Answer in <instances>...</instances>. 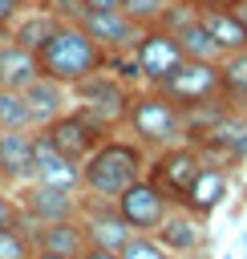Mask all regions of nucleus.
Here are the masks:
<instances>
[{
	"label": "nucleus",
	"mask_w": 247,
	"mask_h": 259,
	"mask_svg": "<svg viewBox=\"0 0 247 259\" xmlns=\"http://www.w3.org/2000/svg\"><path fill=\"white\" fill-rule=\"evenodd\" d=\"M146 166H150V150L117 130L81 162V194L117 198L130 182H138L146 174Z\"/></svg>",
	"instance_id": "obj_1"
},
{
	"label": "nucleus",
	"mask_w": 247,
	"mask_h": 259,
	"mask_svg": "<svg viewBox=\"0 0 247 259\" xmlns=\"http://www.w3.org/2000/svg\"><path fill=\"white\" fill-rule=\"evenodd\" d=\"M36 53V69L61 85H77L81 77L105 69V49L77 24V20H57L49 28V36L32 49Z\"/></svg>",
	"instance_id": "obj_2"
},
{
	"label": "nucleus",
	"mask_w": 247,
	"mask_h": 259,
	"mask_svg": "<svg viewBox=\"0 0 247 259\" xmlns=\"http://www.w3.org/2000/svg\"><path fill=\"white\" fill-rule=\"evenodd\" d=\"M121 134H130L134 142H142V146L154 154V150H162V146H170V142H182V138H186L182 109H178L162 89L138 85V89H134V101H130V113H126Z\"/></svg>",
	"instance_id": "obj_3"
},
{
	"label": "nucleus",
	"mask_w": 247,
	"mask_h": 259,
	"mask_svg": "<svg viewBox=\"0 0 247 259\" xmlns=\"http://www.w3.org/2000/svg\"><path fill=\"white\" fill-rule=\"evenodd\" d=\"M69 93H73V105H81L101 130L117 134L126 125V113H130V101H134V85H126L117 73L97 69V73L81 77L77 85H69Z\"/></svg>",
	"instance_id": "obj_4"
},
{
	"label": "nucleus",
	"mask_w": 247,
	"mask_h": 259,
	"mask_svg": "<svg viewBox=\"0 0 247 259\" xmlns=\"http://www.w3.org/2000/svg\"><path fill=\"white\" fill-rule=\"evenodd\" d=\"M113 206H117L121 223H126L130 231H138V235H154V231H158V223L174 210L170 194H166L150 174H142L138 182H130V186L113 198Z\"/></svg>",
	"instance_id": "obj_5"
},
{
	"label": "nucleus",
	"mask_w": 247,
	"mask_h": 259,
	"mask_svg": "<svg viewBox=\"0 0 247 259\" xmlns=\"http://www.w3.org/2000/svg\"><path fill=\"white\" fill-rule=\"evenodd\" d=\"M198 170H202V154H198V146L186 142V138L154 150V154H150V166H146V174L170 194V202H178V198L190 190V182L198 178Z\"/></svg>",
	"instance_id": "obj_6"
},
{
	"label": "nucleus",
	"mask_w": 247,
	"mask_h": 259,
	"mask_svg": "<svg viewBox=\"0 0 247 259\" xmlns=\"http://www.w3.org/2000/svg\"><path fill=\"white\" fill-rule=\"evenodd\" d=\"M20 219L28 227L40 223H57V219H77L81 210V190H61V186H45V182H20L12 186Z\"/></svg>",
	"instance_id": "obj_7"
},
{
	"label": "nucleus",
	"mask_w": 247,
	"mask_h": 259,
	"mask_svg": "<svg viewBox=\"0 0 247 259\" xmlns=\"http://www.w3.org/2000/svg\"><path fill=\"white\" fill-rule=\"evenodd\" d=\"M194 146H198L202 162H215V166H223V170L235 174L247 162V113L227 109L202 138H194Z\"/></svg>",
	"instance_id": "obj_8"
},
{
	"label": "nucleus",
	"mask_w": 247,
	"mask_h": 259,
	"mask_svg": "<svg viewBox=\"0 0 247 259\" xmlns=\"http://www.w3.org/2000/svg\"><path fill=\"white\" fill-rule=\"evenodd\" d=\"M134 61H138V73H142V85H150V89H158L178 65H182V45L166 32V28H158V24H146L142 32H138V40H134Z\"/></svg>",
	"instance_id": "obj_9"
},
{
	"label": "nucleus",
	"mask_w": 247,
	"mask_h": 259,
	"mask_svg": "<svg viewBox=\"0 0 247 259\" xmlns=\"http://www.w3.org/2000/svg\"><path fill=\"white\" fill-rule=\"evenodd\" d=\"M49 138H53V146L61 150V154H69L73 162H85L105 138H109V130H101L81 105H69L65 113H57L49 125H40Z\"/></svg>",
	"instance_id": "obj_10"
},
{
	"label": "nucleus",
	"mask_w": 247,
	"mask_h": 259,
	"mask_svg": "<svg viewBox=\"0 0 247 259\" xmlns=\"http://www.w3.org/2000/svg\"><path fill=\"white\" fill-rule=\"evenodd\" d=\"M178 109H190L198 101H211L219 97V61H194V57H182V65L158 85Z\"/></svg>",
	"instance_id": "obj_11"
},
{
	"label": "nucleus",
	"mask_w": 247,
	"mask_h": 259,
	"mask_svg": "<svg viewBox=\"0 0 247 259\" xmlns=\"http://www.w3.org/2000/svg\"><path fill=\"white\" fill-rule=\"evenodd\" d=\"M154 239H158L170 255H178V259H202V255L211 251V231H207V223L194 219V214L182 210V206H174V210L158 223Z\"/></svg>",
	"instance_id": "obj_12"
},
{
	"label": "nucleus",
	"mask_w": 247,
	"mask_h": 259,
	"mask_svg": "<svg viewBox=\"0 0 247 259\" xmlns=\"http://www.w3.org/2000/svg\"><path fill=\"white\" fill-rule=\"evenodd\" d=\"M77 219H81L85 243H93V247L121 251V243L134 235V231L121 223V214H117L113 198H93V194H81V210H77Z\"/></svg>",
	"instance_id": "obj_13"
},
{
	"label": "nucleus",
	"mask_w": 247,
	"mask_h": 259,
	"mask_svg": "<svg viewBox=\"0 0 247 259\" xmlns=\"http://www.w3.org/2000/svg\"><path fill=\"white\" fill-rule=\"evenodd\" d=\"M32 182L61 186V190H81V162L61 154L45 130H32Z\"/></svg>",
	"instance_id": "obj_14"
},
{
	"label": "nucleus",
	"mask_w": 247,
	"mask_h": 259,
	"mask_svg": "<svg viewBox=\"0 0 247 259\" xmlns=\"http://www.w3.org/2000/svg\"><path fill=\"white\" fill-rule=\"evenodd\" d=\"M77 24H81L105 53H126V49H134V40H138V32H142V24L130 20L121 8H85V12L77 16Z\"/></svg>",
	"instance_id": "obj_15"
},
{
	"label": "nucleus",
	"mask_w": 247,
	"mask_h": 259,
	"mask_svg": "<svg viewBox=\"0 0 247 259\" xmlns=\"http://www.w3.org/2000/svg\"><path fill=\"white\" fill-rule=\"evenodd\" d=\"M231 170H223V166H215V162H202V170H198V178L190 182V190L174 202V206H182V210H190L194 219H202V223H211L215 219V210L227 202V194H231Z\"/></svg>",
	"instance_id": "obj_16"
},
{
	"label": "nucleus",
	"mask_w": 247,
	"mask_h": 259,
	"mask_svg": "<svg viewBox=\"0 0 247 259\" xmlns=\"http://www.w3.org/2000/svg\"><path fill=\"white\" fill-rule=\"evenodd\" d=\"M24 105H28V117H32V130H40V125H49L57 113H65L69 105H73V93H69V85H61V81H53V77H45V73H36L24 89Z\"/></svg>",
	"instance_id": "obj_17"
},
{
	"label": "nucleus",
	"mask_w": 247,
	"mask_h": 259,
	"mask_svg": "<svg viewBox=\"0 0 247 259\" xmlns=\"http://www.w3.org/2000/svg\"><path fill=\"white\" fill-rule=\"evenodd\" d=\"M0 182H32V130H0Z\"/></svg>",
	"instance_id": "obj_18"
},
{
	"label": "nucleus",
	"mask_w": 247,
	"mask_h": 259,
	"mask_svg": "<svg viewBox=\"0 0 247 259\" xmlns=\"http://www.w3.org/2000/svg\"><path fill=\"white\" fill-rule=\"evenodd\" d=\"M28 231H32L36 251H57V255H69V259H77L85 251L81 219H57V223H40V227H28Z\"/></svg>",
	"instance_id": "obj_19"
},
{
	"label": "nucleus",
	"mask_w": 247,
	"mask_h": 259,
	"mask_svg": "<svg viewBox=\"0 0 247 259\" xmlns=\"http://www.w3.org/2000/svg\"><path fill=\"white\" fill-rule=\"evenodd\" d=\"M36 73V53L16 45L12 36H0V89H24Z\"/></svg>",
	"instance_id": "obj_20"
},
{
	"label": "nucleus",
	"mask_w": 247,
	"mask_h": 259,
	"mask_svg": "<svg viewBox=\"0 0 247 259\" xmlns=\"http://www.w3.org/2000/svg\"><path fill=\"white\" fill-rule=\"evenodd\" d=\"M198 20H202V28L211 32V40L219 45L223 57L235 53V49H247V28L235 16V8H198Z\"/></svg>",
	"instance_id": "obj_21"
},
{
	"label": "nucleus",
	"mask_w": 247,
	"mask_h": 259,
	"mask_svg": "<svg viewBox=\"0 0 247 259\" xmlns=\"http://www.w3.org/2000/svg\"><path fill=\"white\" fill-rule=\"evenodd\" d=\"M219 93L235 113H247V49H235L219 61Z\"/></svg>",
	"instance_id": "obj_22"
},
{
	"label": "nucleus",
	"mask_w": 247,
	"mask_h": 259,
	"mask_svg": "<svg viewBox=\"0 0 247 259\" xmlns=\"http://www.w3.org/2000/svg\"><path fill=\"white\" fill-rule=\"evenodd\" d=\"M57 24V16L45 8V4H28V8H20L16 12V20H12V28H8V36L16 40V45H24V49H36L45 36H49V28Z\"/></svg>",
	"instance_id": "obj_23"
},
{
	"label": "nucleus",
	"mask_w": 247,
	"mask_h": 259,
	"mask_svg": "<svg viewBox=\"0 0 247 259\" xmlns=\"http://www.w3.org/2000/svg\"><path fill=\"white\" fill-rule=\"evenodd\" d=\"M174 40L182 45V57H194V61H223V53H219V45L211 40V32L202 28V20H190L186 28H178Z\"/></svg>",
	"instance_id": "obj_24"
},
{
	"label": "nucleus",
	"mask_w": 247,
	"mask_h": 259,
	"mask_svg": "<svg viewBox=\"0 0 247 259\" xmlns=\"http://www.w3.org/2000/svg\"><path fill=\"white\" fill-rule=\"evenodd\" d=\"M32 231L28 223H4L0 227V259H32Z\"/></svg>",
	"instance_id": "obj_25"
},
{
	"label": "nucleus",
	"mask_w": 247,
	"mask_h": 259,
	"mask_svg": "<svg viewBox=\"0 0 247 259\" xmlns=\"http://www.w3.org/2000/svg\"><path fill=\"white\" fill-rule=\"evenodd\" d=\"M0 130H32V117H28L20 89H0Z\"/></svg>",
	"instance_id": "obj_26"
},
{
	"label": "nucleus",
	"mask_w": 247,
	"mask_h": 259,
	"mask_svg": "<svg viewBox=\"0 0 247 259\" xmlns=\"http://www.w3.org/2000/svg\"><path fill=\"white\" fill-rule=\"evenodd\" d=\"M121 259H178V255H170L154 235H130L126 243H121Z\"/></svg>",
	"instance_id": "obj_27"
},
{
	"label": "nucleus",
	"mask_w": 247,
	"mask_h": 259,
	"mask_svg": "<svg viewBox=\"0 0 247 259\" xmlns=\"http://www.w3.org/2000/svg\"><path fill=\"white\" fill-rule=\"evenodd\" d=\"M166 4H170V0H121V12L146 28V24H158V16H162Z\"/></svg>",
	"instance_id": "obj_28"
},
{
	"label": "nucleus",
	"mask_w": 247,
	"mask_h": 259,
	"mask_svg": "<svg viewBox=\"0 0 247 259\" xmlns=\"http://www.w3.org/2000/svg\"><path fill=\"white\" fill-rule=\"evenodd\" d=\"M36 4H45L57 20H77L85 8H81V0H36Z\"/></svg>",
	"instance_id": "obj_29"
},
{
	"label": "nucleus",
	"mask_w": 247,
	"mask_h": 259,
	"mask_svg": "<svg viewBox=\"0 0 247 259\" xmlns=\"http://www.w3.org/2000/svg\"><path fill=\"white\" fill-rule=\"evenodd\" d=\"M4 223H24V219H20V206H16L12 186H4V182H0V227H4Z\"/></svg>",
	"instance_id": "obj_30"
},
{
	"label": "nucleus",
	"mask_w": 247,
	"mask_h": 259,
	"mask_svg": "<svg viewBox=\"0 0 247 259\" xmlns=\"http://www.w3.org/2000/svg\"><path fill=\"white\" fill-rule=\"evenodd\" d=\"M77 259H121V251H109V247H93V243H85V251H81Z\"/></svg>",
	"instance_id": "obj_31"
},
{
	"label": "nucleus",
	"mask_w": 247,
	"mask_h": 259,
	"mask_svg": "<svg viewBox=\"0 0 247 259\" xmlns=\"http://www.w3.org/2000/svg\"><path fill=\"white\" fill-rule=\"evenodd\" d=\"M12 20H16V8H12L8 0H0V36H8V28H12Z\"/></svg>",
	"instance_id": "obj_32"
},
{
	"label": "nucleus",
	"mask_w": 247,
	"mask_h": 259,
	"mask_svg": "<svg viewBox=\"0 0 247 259\" xmlns=\"http://www.w3.org/2000/svg\"><path fill=\"white\" fill-rule=\"evenodd\" d=\"M194 8H235L239 0H190Z\"/></svg>",
	"instance_id": "obj_33"
},
{
	"label": "nucleus",
	"mask_w": 247,
	"mask_h": 259,
	"mask_svg": "<svg viewBox=\"0 0 247 259\" xmlns=\"http://www.w3.org/2000/svg\"><path fill=\"white\" fill-rule=\"evenodd\" d=\"M81 8H121V0H81Z\"/></svg>",
	"instance_id": "obj_34"
},
{
	"label": "nucleus",
	"mask_w": 247,
	"mask_h": 259,
	"mask_svg": "<svg viewBox=\"0 0 247 259\" xmlns=\"http://www.w3.org/2000/svg\"><path fill=\"white\" fill-rule=\"evenodd\" d=\"M32 259H69V255H57V251H32Z\"/></svg>",
	"instance_id": "obj_35"
},
{
	"label": "nucleus",
	"mask_w": 247,
	"mask_h": 259,
	"mask_svg": "<svg viewBox=\"0 0 247 259\" xmlns=\"http://www.w3.org/2000/svg\"><path fill=\"white\" fill-rule=\"evenodd\" d=\"M235 16H239V20H243V28H247V0H239V4H235Z\"/></svg>",
	"instance_id": "obj_36"
},
{
	"label": "nucleus",
	"mask_w": 247,
	"mask_h": 259,
	"mask_svg": "<svg viewBox=\"0 0 247 259\" xmlns=\"http://www.w3.org/2000/svg\"><path fill=\"white\" fill-rule=\"evenodd\" d=\"M8 4H12L16 12H20V8H28V4H36V0H8Z\"/></svg>",
	"instance_id": "obj_37"
},
{
	"label": "nucleus",
	"mask_w": 247,
	"mask_h": 259,
	"mask_svg": "<svg viewBox=\"0 0 247 259\" xmlns=\"http://www.w3.org/2000/svg\"><path fill=\"white\" fill-rule=\"evenodd\" d=\"M219 259H235V255H231V251H223V255H219Z\"/></svg>",
	"instance_id": "obj_38"
},
{
	"label": "nucleus",
	"mask_w": 247,
	"mask_h": 259,
	"mask_svg": "<svg viewBox=\"0 0 247 259\" xmlns=\"http://www.w3.org/2000/svg\"><path fill=\"white\" fill-rule=\"evenodd\" d=\"M243 202H247V190H243Z\"/></svg>",
	"instance_id": "obj_39"
},
{
	"label": "nucleus",
	"mask_w": 247,
	"mask_h": 259,
	"mask_svg": "<svg viewBox=\"0 0 247 259\" xmlns=\"http://www.w3.org/2000/svg\"><path fill=\"white\" fill-rule=\"evenodd\" d=\"M243 243H247V235H243Z\"/></svg>",
	"instance_id": "obj_40"
},
{
	"label": "nucleus",
	"mask_w": 247,
	"mask_h": 259,
	"mask_svg": "<svg viewBox=\"0 0 247 259\" xmlns=\"http://www.w3.org/2000/svg\"><path fill=\"white\" fill-rule=\"evenodd\" d=\"M243 259H247V255H243Z\"/></svg>",
	"instance_id": "obj_41"
}]
</instances>
